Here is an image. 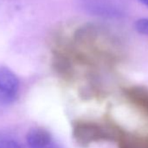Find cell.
<instances>
[{
    "label": "cell",
    "instance_id": "1",
    "mask_svg": "<svg viewBox=\"0 0 148 148\" xmlns=\"http://www.w3.org/2000/svg\"><path fill=\"white\" fill-rule=\"evenodd\" d=\"M125 51L124 42L112 31L102 25H86L74 34L70 53L57 58L95 70L114 66L123 59Z\"/></svg>",
    "mask_w": 148,
    "mask_h": 148
},
{
    "label": "cell",
    "instance_id": "2",
    "mask_svg": "<svg viewBox=\"0 0 148 148\" xmlns=\"http://www.w3.org/2000/svg\"><path fill=\"white\" fill-rule=\"evenodd\" d=\"M123 130L107 122L78 121L72 126V136L82 146L99 142H117Z\"/></svg>",
    "mask_w": 148,
    "mask_h": 148
},
{
    "label": "cell",
    "instance_id": "3",
    "mask_svg": "<svg viewBox=\"0 0 148 148\" xmlns=\"http://www.w3.org/2000/svg\"><path fill=\"white\" fill-rule=\"evenodd\" d=\"M80 2L87 12L106 18H120L127 11V0H80Z\"/></svg>",
    "mask_w": 148,
    "mask_h": 148
},
{
    "label": "cell",
    "instance_id": "4",
    "mask_svg": "<svg viewBox=\"0 0 148 148\" xmlns=\"http://www.w3.org/2000/svg\"><path fill=\"white\" fill-rule=\"evenodd\" d=\"M19 92V80L15 73L5 67H0V106L13 103Z\"/></svg>",
    "mask_w": 148,
    "mask_h": 148
},
{
    "label": "cell",
    "instance_id": "5",
    "mask_svg": "<svg viewBox=\"0 0 148 148\" xmlns=\"http://www.w3.org/2000/svg\"><path fill=\"white\" fill-rule=\"evenodd\" d=\"M127 101L138 111L148 118V87L143 86H130L123 90Z\"/></svg>",
    "mask_w": 148,
    "mask_h": 148
},
{
    "label": "cell",
    "instance_id": "6",
    "mask_svg": "<svg viewBox=\"0 0 148 148\" xmlns=\"http://www.w3.org/2000/svg\"><path fill=\"white\" fill-rule=\"evenodd\" d=\"M28 148H62L55 138L44 128H33L26 135Z\"/></svg>",
    "mask_w": 148,
    "mask_h": 148
},
{
    "label": "cell",
    "instance_id": "7",
    "mask_svg": "<svg viewBox=\"0 0 148 148\" xmlns=\"http://www.w3.org/2000/svg\"><path fill=\"white\" fill-rule=\"evenodd\" d=\"M117 143L119 148H148V137L123 131Z\"/></svg>",
    "mask_w": 148,
    "mask_h": 148
},
{
    "label": "cell",
    "instance_id": "8",
    "mask_svg": "<svg viewBox=\"0 0 148 148\" xmlns=\"http://www.w3.org/2000/svg\"><path fill=\"white\" fill-rule=\"evenodd\" d=\"M0 148H25L18 140L7 135L0 136Z\"/></svg>",
    "mask_w": 148,
    "mask_h": 148
},
{
    "label": "cell",
    "instance_id": "9",
    "mask_svg": "<svg viewBox=\"0 0 148 148\" xmlns=\"http://www.w3.org/2000/svg\"><path fill=\"white\" fill-rule=\"evenodd\" d=\"M134 29L142 35L148 36V18H141L134 22Z\"/></svg>",
    "mask_w": 148,
    "mask_h": 148
},
{
    "label": "cell",
    "instance_id": "10",
    "mask_svg": "<svg viewBox=\"0 0 148 148\" xmlns=\"http://www.w3.org/2000/svg\"><path fill=\"white\" fill-rule=\"evenodd\" d=\"M138 1L140 4H142L143 5L148 7V0H138Z\"/></svg>",
    "mask_w": 148,
    "mask_h": 148
}]
</instances>
